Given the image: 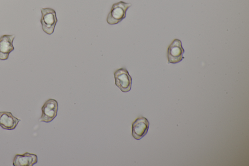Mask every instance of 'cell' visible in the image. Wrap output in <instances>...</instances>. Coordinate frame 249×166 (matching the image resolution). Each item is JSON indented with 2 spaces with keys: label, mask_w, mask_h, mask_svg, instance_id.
<instances>
[{
  "label": "cell",
  "mask_w": 249,
  "mask_h": 166,
  "mask_svg": "<svg viewBox=\"0 0 249 166\" xmlns=\"http://www.w3.org/2000/svg\"><path fill=\"white\" fill-rule=\"evenodd\" d=\"M114 77L116 86L124 92L130 91L132 86V77L127 70L121 68L114 73Z\"/></svg>",
  "instance_id": "cell-3"
},
{
  "label": "cell",
  "mask_w": 249,
  "mask_h": 166,
  "mask_svg": "<svg viewBox=\"0 0 249 166\" xmlns=\"http://www.w3.org/2000/svg\"><path fill=\"white\" fill-rule=\"evenodd\" d=\"M58 107V103L56 100H47L42 107V115L39 121L46 123L52 121L57 115Z\"/></svg>",
  "instance_id": "cell-5"
},
{
  "label": "cell",
  "mask_w": 249,
  "mask_h": 166,
  "mask_svg": "<svg viewBox=\"0 0 249 166\" xmlns=\"http://www.w3.org/2000/svg\"><path fill=\"white\" fill-rule=\"evenodd\" d=\"M149 127V122L143 116L138 117L132 124L131 130L133 137L140 140L147 133Z\"/></svg>",
  "instance_id": "cell-6"
},
{
  "label": "cell",
  "mask_w": 249,
  "mask_h": 166,
  "mask_svg": "<svg viewBox=\"0 0 249 166\" xmlns=\"http://www.w3.org/2000/svg\"><path fill=\"white\" fill-rule=\"evenodd\" d=\"M15 37L14 35H4L0 37V60H7L14 50L13 43Z\"/></svg>",
  "instance_id": "cell-7"
},
{
  "label": "cell",
  "mask_w": 249,
  "mask_h": 166,
  "mask_svg": "<svg viewBox=\"0 0 249 166\" xmlns=\"http://www.w3.org/2000/svg\"><path fill=\"white\" fill-rule=\"evenodd\" d=\"M40 22L43 31L48 35L52 34L57 22L55 11L51 8L41 9Z\"/></svg>",
  "instance_id": "cell-2"
},
{
  "label": "cell",
  "mask_w": 249,
  "mask_h": 166,
  "mask_svg": "<svg viewBox=\"0 0 249 166\" xmlns=\"http://www.w3.org/2000/svg\"><path fill=\"white\" fill-rule=\"evenodd\" d=\"M131 5V3L123 1L113 4L107 16V23L109 25H115L122 21L125 18L126 12Z\"/></svg>",
  "instance_id": "cell-1"
},
{
  "label": "cell",
  "mask_w": 249,
  "mask_h": 166,
  "mask_svg": "<svg viewBox=\"0 0 249 166\" xmlns=\"http://www.w3.org/2000/svg\"><path fill=\"white\" fill-rule=\"evenodd\" d=\"M36 154L25 152L23 154H16L13 161L14 166H33L37 163Z\"/></svg>",
  "instance_id": "cell-8"
},
{
  "label": "cell",
  "mask_w": 249,
  "mask_h": 166,
  "mask_svg": "<svg viewBox=\"0 0 249 166\" xmlns=\"http://www.w3.org/2000/svg\"><path fill=\"white\" fill-rule=\"evenodd\" d=\"M184 52L180 40L174 39L167 49V57L168 63L176 64L180 62L184 58Z\"/></svg>",
  "instance_id": "cell-4"
},
{
  "label": "cell",
  "mask_w": 249,
  "mask_h": 166,
  "mask_svg": "<svg viewBox=\"0 0 249 166\" xmlns=\"http://www.w3.org/2000/svg\"><path fill=\"white\" fill-rule=\"evenodd\" d=\"M20 121L10 112L0 111V126L4 129H14Z\"/></svg>",
  "instance_id": "cell-9"
}]
</instances>
